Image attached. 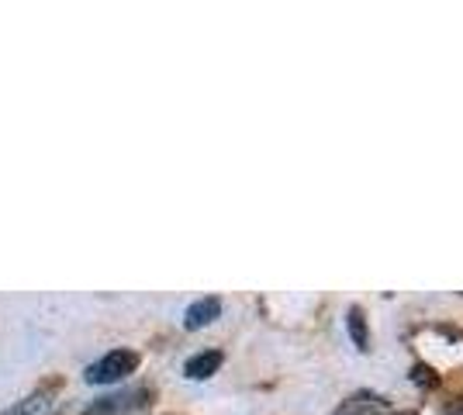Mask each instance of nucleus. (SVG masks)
Returning <instances> with one entry per match:
<instances>
[{
  "mask_svg": "<svg viewBox=\"0 0 463 415\" xmlns=\"http://www.w3.org/2000/svg\"><path fill=\"white\" fill-rule=\"evenodd\" d=\"M222 350H204V354H194L187 363H184V374L191 377V381H208L212 374H218V367H222Z\"/></svg>",
  "mask_w": 463,
  "mask_h": 415,
  "instance_id": "4",
  "label": "nucleus"
},
{
  "mask_svg": "<svg viewBox=\"0 0 463 415\" xmlns=\"http://www.w3.org/2000/svg\"><path fill=\"white\" fill-rule=\"evenodd\" d=\"M52 395H56V388H52V384H49V388H39L35 395L14 401L4 415H45L49 409H52Z\"/></svg>",
  "mask_w": 463,
  "mask_h": 415,
  "instance_id": "5",
  "label": "nucleus"
},
{
  "mask_svg": "<svg viewBox=\"0 0 463 415\" xmlns=\"http://www.w3.org/2000/svg\"><path fill=\"white\" fill-rule=\"evenodd\" d=\"M381 409H384V398L360 391V395H353L349 401H343L339 415H370V412H381Z\"/></svg>",
  "mask_w": 463,
  "mask_h": 415,
  "instance_id": "6",
  "label": "nucleus"
},
{
  "mask_svg": "<svg viewBox=\"0 0 463 415\" xmlns=\"http://www.w3.org/2000/svg\"><path fill=\"white\" fill-rule=\"evenodd\" d=\"M222 316V297H201V301H194L191 308L184 312V325L187 329H204V325H212L214 318Z\"/></svg>",
  "mask_w": 463,
  "mask_h": 415,
  "instance_id": "3",
  "label": "nucleus"
},
{
  "mask_svg": "<svg viewBox=\"0 0 463 415\" xmlns=\"http://www.w3.org/2000/svg\"><path fill=\"white\" fill-rule=\"evenodd\" d=\"M136 350H111V354H104L87 367V384H115V381H125L128 374H136Z\"/></svg>",
  "mask_w": 463,
  "mask_h": 415,
  "instance_id": "1",
  "label": "nucleus"
},
{
  "mask_svg": "<svg viewBox=\"0 0 463 415\" xmlns=\"http://www.w3.org/2000/svg\"><path fill=\"white\" fill-rule=\"evenodd\" d=\"M346 329H349V336H353V346H356V350H360V354H367V350H370L367 318H364V312H360V308H349Z\"/></svg>",
  "mask_w": 463,
  "mask_h": 415,
  "instance_id": "7",
  "label": "nucleus"
},
{
  "mask_svg": "<svg viewBox=\"0 0 463 415\" xmlns=\"http://www.w3.org/2000/svg\"><path fill=\"white\" fill-rule=\"evenodd\" d=\"M149 391L146 388H128V391H115V395L97 398L90 409H83L80 415H132L146 405Z\"/></svg>",
  "mask_w": 463,
  "mask_h": 415,
  "instance_id": "2",
  "label": "nucleus"
}]
</instances>
